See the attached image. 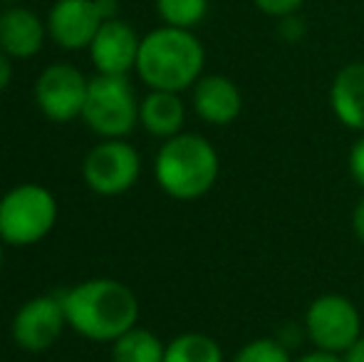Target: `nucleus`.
Here are the masks:
<instances>
[{"label": "nucleus", "instance_id": "obj_14", "mask_svg": "<svg viewBox=\"0 0 364 362\" xmlns=\"http://www.w3.org/2000/svg\"><path fill=\"white\" fill-rule=\"evenodd\" d=\"M330 107L352 132H364V63H350L330 85Z\"/></svg>", "mask_w": 364, "mask_h": 362}, {"label": "nucleus", "instance_id": "obj_8", "mask_svg": "<svg viewBox=\"0 0 364 362\" xmlns=\"http://www.w3.org/2000/svg\"><path fill=\"white\" fill-rule=\"evenodd\" d=\"M90 80L68 63H55L40 73L35 82V102L53 122H70L82 117Z\"/></svg>", "mask_w": 364, "mask_h": 362}, {"label": "nucleus", "instance_id": "obj_26", "mask_svg": "<svg viewBox=\"0 0 364 362\" xmlns=\"http://www.w3.org/2000/svg\"><path fill=\"white\" fill-rule=\"evenodd\" d=\"M3 3H5V5H23L25 0H3Z\"/></svg>", "mask_w": 364, "mask_h": 362}, {"label": "nucleus", "instance_id": "obj_4", "mask_svg": "<svg viewBox=\"0 0 364 362\" xmlns=\"http://www.w3.org/2000/svg\"><path fill=\"white\" fill-rule=\"evenodd\" d=\"M58 221V201L40 183H20L0 198V241L33 246L43 241Z\"/></svg>", "mask_w": 364, "mask_h": 362}, {"label": "nucleus", "instance_id": "obj_15", "mask_svg": "<svg viewBox=\"0 0 364 362\" xmlns=\"http://www.w3.org/2000/svg\"><path fill=\"white\" fill-rule=\"evenodd\" d=\"M139 122L149 134L171 139V137L181 134L183 122H186L183 100L178 97V92L151 90L139 102Z\"/></svg>", "mask_w": 364, "mask_h": 362}, {"label": "nucleus", "instance_id": "obj_18", "mask_svg": "<svg viewBox=\"0 0 364 362\" xmlns=\"http://www.w3.org/2000/svg\"><path fill=\"white\" fill-rule=\"evenodd\" d=\"M156 13L164 25L193 30L208 13V0H156Z\"/></svg>", "mask_w": 364, "mask_h": 362}, {"label": "nucleus", "instance_id": "obj_9", "mask_svg": "<svg viewBox=\"0 0 364 362\" xmlns=\"http://www.w3.org/2000/svg\"><path fill=\"white\" fill-rule=\"evenodd\" d=\"M68 325L63 298L38 295L20 305L13 318V338L28 353H45L50 350Z\"/></svg>", "mask_w": 364, "mask_h": 362}, {"label": "nucleus", "instance_id": "obj_2", "mask_svg": "<svg viewBox=\"0 0 364 362\" xmlns=\"http://www.w3.org/2000/svg\"><path fill=\"white\" fill-rule=\"evenodd\" d=\"M203 65L206 50L191 30L161 25L141 38L134 70L149 90L183 92L203 78Z\"/></svg>", "mask_w": 364, "mask_h": 362}, {"label": "nucleus", "instance_id": "obj_16", "mask_svg": "<svg viewBox=\"0 0 364 362\" xmlns=\"http://www.w3.org/2000/svg\"><path fill=\"white\" fill-rule=\"evenodd\" d=\"M166 345L144 328H132L114 340L112 360L114 362H164Z\"/></svg>", "mask_w": 364, "mask_h": 362}, {"label": "nucleus", "instance_id": "obj_5", "mask_svg": "<svg viewBox=\"0 0 364 362\" xmlns=\"http://www.w3.org/2000/svg\"><path fill=\"white\" fill-rule=\"evenodd\" d=\"M82 119L105 139H122L139 122V102L127 75H97L87 87Z\"/></svg>", "mask_w": 364, "mask_h": 362}, {"label": "nucleus", "instance_id": "obj_6", "mask_svg": "<svg viewBox=\"0 0 364 362\" xmlns=\"http://www.w3.org/2000/svg\"><path fill=\"white\" fill-rule=\"evenodd\" d=\"M305 333L315 350L342 355L362 335V315L350 298L325 293L307 305Z\"/></svg>", "mask_w": 364, "mask_h": 362}, {"label": "nucleus", "instance_id": "obj_3", "mask_svg": "<svg viewBox=\"0 0 364 362\" xmlns=\"http://www.w3.org/2000/svg\"><path fill=\"white\" fill-rule=\"evenodd\" d=\"M154 174L164 193L178 201H193L216 186L220 174L218 151L206 137L181 132L164 142L154 161Z\"/></svg>", "mask_w": 364, "mask_h": 362}, {"label": "nucleus", "instance_id": "obj_21", "mask_svg": "<svg viewBox=\"0 0 364 362\" xmlns=\"http://www.w3.org/2000/svg\"><path fill=\"white\" fill-rule=\"evenodd\" d=\"M347 164H350V176L355 179V183L364 188V132L357 137L355 144H352Z\"/></svg>", "mask_w": 364, "mask_h": 362}, {"label": "nucleus", "instance_id": "obj_23", "mask_svg": "<svg viewBox=\"0 0 364 362\" xmlns=\"http://www.w3.org/2000/svg\"><path fill=\"white\" fill-rule=\"evenodd\" d=\"M10 80H13V58L0 50V92L8 87Z\"/></svg>", "mask_w": 364, "mask_h": 362}, {"label": "nucleus", "instance_id": "obj_13", "mask_svg": "<svg viewBox=\"0 0 364 362\" xmlns=\"http://www.w3.org/2000/svg\"><path fill=\"white\" fill-rule=\"evenodd\" d=\"M193 110L208 124H233L243 112V95L225 75H203L193 85Z\"/></svg>", "mask_w": 364, "mask_h": 362}, {"label": "nucleus", "instance_id": "obj_22", "mask_svg": "<svg viewBox=\"0 0 364 362\" xmlns=\"http://www.w3.org/2000/svg\"><path fill=\"white\" fill-rule=\"evenodd\" d=\"M352 231H355L357 241L364 246V196L357 201L355 211H352Z\"/></svg>", "mask_w": 364, "mask_h": 362}, {"label": "nucleus", "instance_id": "obj_12", "mask_svg": "<svg viewBox=\"0 0 364 362\" xmlns=\"http://www.w3.org/2000/svg\"><path fill=\"white\" fill-rule=\"evenodd\" d=\"M48 25L25 5H8L0 13V50L13 60H30L43 50Z\"/></svg>", "mask_w": 364, "mask_h": 362}, {"label": "nucleus", "instance_id": "obj_11", "mask_svg": "<svg viewBox=\"0 0 364 362\" xmlns=\"http://www.w3.org/2000/svg\"><path fill=\"white\" fill-rule=\"evenodd\" d=\"M141 38L129 23L122 18L105 20L97 30L95 40L87 50L95 63L97 73L102 75H129V70L136 68L139 58Z\"/></svg>", "mask_w": 364, "mask_h": 362}, {"label": "nucleus", "instance_id": "obj_25", "mask_svg": "<svg viewBox=\"0 0 364 362\" xmlns=\"http://www.w3.org/2000/svg\"><path fill=\"white\" fill-rule=\"evenodd\" d=\"M342 360L345 362H364V335H360L357 343L350 345V348L342 353Z\"/></svg>", "mask_w": 364, "mask_h": 362}, {"label": "nucleus", "instance_id": "obj_20", "mask_svg": "<svg viewBox=\"0 0 364 362\" xmlns=\"http://www.w3.org/2000/svg\"><path fill=\"white\" fill-rule=\"evenodd\" d=\"M253 5L263 15L283 20V18H290V15H297V10L305 5V0H253Z\"/></svg>", "mask_w": 364, "mask_h": 362}, {"label": "nucleus", "instance_id": "obj_7", "mask_svg": "<svg viewBox=\"0 0 364 362\" xmlns=\"http://www.w3.org/2000/svg\"><path fill=\"white\" fill-rule=\"evenodd\" d=\"M141 159L132 144L122 139H105L97 144L82 164L85 183L102 196H119L139 179Z\"/></svg>", "mask_w": 364, "mask_h": 362}, {"label": "nucleus", "instance_id": "obj_19", "mask_svg": "<svg viewBox=\"0 0 364 362\" xmlns=\"http://www.w3.org/2000/svg\"><path fill=\"white\" fill-rule=\"evenodd\" d=\"M230 362H292L283 340L275 338H255L245 343Z\"/></svg>", "mask_w": 364, "mask_h": 362}, {"label": "nucleus", "instance_id": "obj_24", "mask_svg": "<svg viewBox=\"0 0 364 362\" xmlns=\"http://www.w3.org/2000/svg\"><path fill=\"white\" fill-rule=\"evenodd\" d=\"M292 362H345V360H342V355L325 353V350H312V353L302 355V358H297Z\"/></svg>", "mask_w": 364, "mask_h": 362}, {"label": "nucleus", "instance_id": "obj_27", "mask_svg": "<svg viewBox=\"0 0 364 362\" xmlns=\"http://www.w3.org/2000/svg\"><path fill=\"white\" fill-rule=\"evenodd\" d=\"M0 263H3V251H0Z\"/></svg>", "mask_w": 364, "mask_h": 362}, {"label": "nucleus", "instance_id": "obj_1", "mask_svg": "<svg viewBox=\"0 0 364 362\" xmlns=\"http://www.w3.org/2000/svg\"><path fill=\"white\" fill-rule=\"evenodd\" d=\"M68 325L97 343H114L139 320V300L114 278H92L63 295Z\"/></svg>", "mask_w": 364, "mask_h": 362}, {"label": "nucleus", "instance_id": "obj_17", "mask_svg": "<svg viewBox=\"0 0 364 362\" xmlns=\"http://www.w3.org/2000/svg\"><path fill=\"white\" fill-rule=\"evenodd\" d=\"M164 362H223V350L203 333H183L166 345Z\"/></svg>", "mask_w": 364, "mask_h": 362}, {"label": "nucleus", "instance_id": "obj_10", "mask_svg": "<svg viewBox=\"0 0 364 362\" xmlns=\"http://www.w3.org/2000/svg\"><path fill=\"white\" fill-rule=\"evenodd\" d=\"M100 8L95 0H58L48 13V38L63 50H85L102 28Z\"/></svg>", "mask_w": 364, "mask_h": 362}]
</instances>
